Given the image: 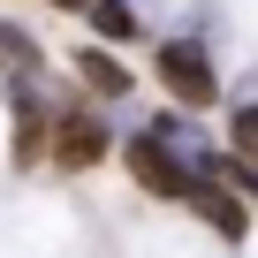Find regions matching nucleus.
Segmentation results:
<instances>
[{
    "label": "nucleus",
    "instance_id": "obj_1",
    "mask_svg": "<svg viewBox=\"0 0 258 258\" xmlns=\"http://www.w3.org/2000/svg\"><path fill=\"white\" fill-rule=\"evenodd\" d=\"M129 175H137L145 190H167V198H190V190H198V167H190V160H175V152L152 137V129L129 145Z\"/></svg>",
    "mask_w": 258,
    "mask_h": 258
},
{
    "label": "nucleus",
    "instance_id": "obj_2",
    "mask_svg": "<svg viewBox=\"0 0 258 258\" xmlns=\"http://www.w3.org/2000/svg\"><path fill=\"white\" fill-rule=\"evenodd\" d=\"M160 76L175 84V99H190V106H205L220 84H213V61L190 46V38H175V46H160Z\"/></svg>",
    "mask_w": 258,
    "mask_h": 258
},
{
    "label": "nucleus",
    "instance_id": "obj_3",
    "mask_svg": "<svg viewBox=\"0 0 258 258\" xmlns=\"http://www.w3.org/2000/svg\"><path fill=\"white\" fill-rule=\"evenodd\" d=\"M190 205H198V213H205V220H213L220 235H243V205H235V198H228L220 182H198V190H190Z\"/></svg>",
    "mask_w": 258,
    "mask_h": 258
},
{
    "label": "nucleus",
    "instance_id": "obj_4",
    "mask_svg": "<svg viewBox=\"0 0 258 258\" xmlns=\"http://www.w3.org/2000/svg\"><path fill=\"white\" fill-rule=\"evenodd\" d=\"M99 152H106V129L99 121H61V160L69 167H91Z\"/></svg>",
    "mask_w": 258,
    "mask_h": 258
},
{
    "label": "nucleus",
    "instance_id": "obj_5",
    "mask_svg": "<svg viewBox=\"0 0 258 258\" xmlns=\"http://www.w3.org/2000/svg\"><path fill=\"white\" fill-rule=\"evenodd\" d=\"M76 69H84V84H91V91H106V99H121V91H129V69H114V61H106V53H91V46L76 53Z\"/></svg>",
    "mask_w": 258,
    "mask_h": 258
},
{
    "label": "nucleus",
    "instance_id": "obj_6",
    "mask_svg": "<svg viewBox=\"0 0 258 258\" xmlns=\"http://www.w3.org/2000/svg\"><path fill=\"white\" fill-rule=\"evenodd\" d=\"M152 137H160V145H167L175 160H190V167L205 160V145H198V129H182V121H152Z\"/></svg>",
    "mask_w": 258,
    "mask_h": 258
},
{
    "label": "nucleus",
    "instance_id": "obj_7",
    "mask_svg": "<svg viewBox=\"0 0 258 258\" xmlns=\"http://www.w3.org/2000/svg\"><path fill=\"white\" fill-rule=\"evenodd\" d=\"M91 23H99L106 38H129V31H137V16H129V0H99V8H91Z\"/></svg>",
    "mask_w": 258,
    "mask_h": 258
},
{
    "label": "nucleus",
    "instance_id": "obj_8",
    "mask_svg": "<svg viewBox=\"0 0 258 258\" xmlns=\"http://www.w3.org/2000/svg\"><path fill=\"white\" fill-rule=\"evenodd\" d=\"M235 152H243V160H258V106H243V114H235Z\"/></svg>",
    "mask_w": 258,
    "mask_h": 258
},
{
    "label": "nucleus",
    "instance_id": "obj_9",
    "mask_svg": "<svg viewBox=\"0 0 258 258\" xmlns=\"http://www.w3.org/2000/svg\"><path fill=\"white\" fill-rule=\"evenodd\" d=\"M61 8H84V0H61Z\"/></svg>",
    "mask_w": 258,
    "mask_h": 258
}]
</instances>
